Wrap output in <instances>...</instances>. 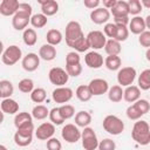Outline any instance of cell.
Segmentation results:
<instances>
[{"mask_svg":"<svg viewBox=\"0 0 150 150\" xmlns=\"http://www.w3.org/2000/svg\"><path fill=\"white\" fill-rule=\"evenodd\" d=\"M131 137L138 144L148 145L150 143V127H149V123L144 120H137V122H135V124L132 127Z\"/></svg>","mask_w":150,"mask_h":150,"instance_id":"cell-1","label":"cell"},{"mask_svg":"<svg viewBox=\"0 0 150 150\" xmlns=\"http://www.w3.org/2000/svg\"><path fill=\"white\" fill-rule=\"evenodd\" d=\"M103 129L110 135H120L124 130V122L116 115H108L102 122Z\"/></svg>","mask_w":150,"mask_h":150,"instance_id":"cell-2","label":"cell"},{"mask_svg":"<svg viewBox=\"0 0 150 150\" xmlns=\"http://www.w3.org/2000/svg\"><path fill=\"white\" fill-rule=\"evenodd\" d=\"M22 57V50L19 46L16 45H12L9 47H7L1 56V60L4 62V64L6 66H13L16 62H19V60Z\"/></svg>","mask_w":150,"mask_h":150,"instance_id":"cell-3","label":"cell"},{"mask_svg":"<svg viewBox=\"0 0 150 150\" xmlns=\"http://www.w3.org/2000/svg\"><path fill=\"white\" fill-rule=\"evenodd\" d=\"M80 139L82 141V146H83L84 150H95V149H97L98 139H97V136H96L93 128L86 127L83 129V131L81 132V138Z\"/></svg>","mask_w":150,"mask_h":150,"instance_id":"cell-4","label":"cell"},{"mask_svg":"<svg viewBox=\"0 0 150 150\" xmlns=\"http://www.w3.org/2000/svg\"><path fill=\"white\" fill-rule=\"evenodd\" d=\"M136 69L132 67H123L117 73V82L122 87L131 86L136 79Z\"/></svg>","mask_w":150,"mask_h":150,"instance_id":"cell-5","label":"cell"},{"mask_svg":"<svg viewBox=\"0 0 150 150\" xmlns=\"http://www.w3.org/2000/svg\"><path fill=\"white\" fill-rule=\"evenodd\" d=\"M81 25L77 21H69L66 26V43L69 46L81 36H83Z\"/></svg>","mask_w":150,"mask_h":150,"instance_id":"cell-6","label":"cell"},{"mask_svg":"<svg viewBox=\"0 0 150 150\" xmlns=\"http://www.w3.org/2000/svg\"><path fill=\"white\" fill-rule=\"evenodd\" d=\"M48 79L52 84H55L56 87H63L68 82L69 76L64 69H62L60 67H54L49 70Z\"/></svg>","mask_w":150,"mask_h":150,"instance_id":"cell-7","label":"cell"},{"mask_svg":"<svg viewBox=\"0 0 150 150\" xmlns=\"http://www.w3.org/2000/svg\"><path fill=\"white\" fill-rule=\"evenodd\" d=\"M88 43H89V47L93 48L94 50H97V49H102L104 48V45L107 42V38L104 36L103 32L101 30H91L88 33V35L86 36Z\"/></svg>","mask_w":150,"mask_h":150,"instance_id":"cell-8","label":"cell"},{"mask_svg":"<svg viewBox=\"0 0 150 150\" xmlns=\"http://www.w3.org/2000/svg\"><path fill=\"white\" fill-rule=\"evenodd\" d=\"M61 136L67 143H76L81 138V131L75 124H66L61 130Z\"/></svg>","mask_w":150,"mask_h":150,"instance_id":"cell-9","label":"cell"},{"mask_svg":"<svg viewBox=\"0 0 150 150\" xmlns=\"http://www.w3.org/2000/svg\"><path fill=\"white\" fill-rule=\"evenodd\" d=\"M73 90L68 87H56L53 93H52V97L56 103H61V104H66L67 102H69L73 98Z\"/></svg>","mask_w":150,"mask_h":150,"instance_id":"cell-10","label":"cell"},{"mask_svg":"<svg viewBox=\"0 0 150 150\" xmlns=\"http://www.w3.org/2000/svg\"><path fill=\"white\" fill-rule=\"evenodd\" d=\"M55 134V125L50 122H45L42 124H40L38 127V129L35 130V136L38 139L41 141H47L49 138H52Z\"/></svg>","mask_w":150,"mask_h":150,"instance_id":"cell-11","label":"cell"},{"mask_svg":"<svg viewBox=\"0 0 150 150\" xmlns=\"http://www.w3.org/2000/svg\"><path fill=\"white\" fill-rule=\"evenodd\" d=\"M88 88H89L93 96H100V95H103L108 91L109 84L103 79H94L89 82Z\"/></svg>","mask_w":150,"mask_h":150,"instance_id":"cell-12","label":"cell"},{"mask_svg":"<svg viewBox=\"0 0 150 150\" xmlns=\"http://www.w3.org/2000/svg\"><path fill=\"white\" fill-rule=\"evenodd\" d=\"M21 64L26 71H34L40 66V57L35 53H28L26 56L22 57Z\"/></svg>","mask_w":150,"mask_h":150,"instance_id":"cell-13","label":"cell"},{"mask_svg":"<svg viewBox=\"0 0 150 150\" xmlns=\"http://www.w3.org/2000/svg\"><path fill=\"white\" fill-rule=\"evenodd\" d=\"M84 62H86V64L89 68H91V69H98V68H101L103 66V56L100 53L93 50V52H89V53L86 54Z\"/></svg>","mask_w":150,"mask_h":150,"instance_id":"cell-14","label":"cell"},{"mask_svg":"<svg viewBox=\"0 0 150 150\" xmlns=\"http://www.w3.org/2000/svg\"><path fill=\"white\" fill-rule=\"evenodd\" d=\"M110 19V12L108 9H105L104 7L101 8H95L91 11L90 13V20L96 23V25H102L105 23L108 20Z\"/></svg>","mask_w":150,"mask_h":150,"instance_id":"cell-15","label":"cell"},{"mask_svg":"<svg viewBox=\"0 0 150 150\" xmlns=\"http://www.w3.org/2000/svg\"><path fill=\"white\" fill-rule=\"evenodd\" d=\"M30 21V15L16 12L12 19V26L15 30H25Z\"/></svg>","mask_w":150,"mask_h":150,"instance_id":"cell-16","label":"cell"},{"mask_svg":"<svg viewBox=\"0 0 150 150\" xmlns=\"http://www.w3.org/2000/svg\"><path fill=\"white\" fill-rule=\"evenodd\" d=\"M18 0H2L0 4V14L4 16H11L14 15L19 7Z\"/></svg>","mask_w":150,"mask_h":150,"instance_id":"cell-17","label":"cell"},{"mask_svg":"<svg viewBox=\"0 0 150 150\" xmlns=\"http://www.w3.org/2000/svg\"><path fill=\"white\" fill-rule=\"evenodd\" d=\"M38 2L41 5L42 14L46 16H52L59 11V4L55 0H38Z\"/></svg>","mask_w":150,"mask_h":150,"instance_id":"cell-18","label":"cell"},{"mask_svg":"<svg viewBox=\"0 0 150 150\" xmlns=\"http://www.w3.org/2000/svg\"><path fill=\"white\" fill-rule=\"evenodd\" d=\"M145 29H146V27L144 23V19L142 16L137 15V16H134L131 20H129V29L128 30H130L132 34L139 35Z\"/></svg>","mask_w":150,"mask_h":150,"instance_id":"cell-19","label":"cell"},{"mask_svg":"<svg viewBox=\"0 0 150 150\" xmlns=\"http://www.w3.org/2000/svg\"><path fill=\"white\" fill-rule=\"evenodd\" d=\"M0 109H1V111L4 114L14 115V114H16L19 111V103L15 100L11 98V97L4 98L1 101V103H0Z\"/></svg>","mask_w":150,"mask_h":150,"instance_id":"cell-20","label":"cell"},{"mask_svg":"<svg viewBox=\"0 0 150 150\" xmlns=\"http://www.w3.org/2000/svg\"><path fill=\"white\" fill-rule=\"evenodd\" d=\"M139 97H141V89L137 86L131 84L123 90V98L129 103L136 102L137 100H139Z\"/></svg>","mask_w":150,"mask_h":150,"instance_id":"cell-21","label":"cell"},{"mask_svg":"<svg viewBox=\"0 0 150 150\" xmlns=\"http://www.w3.org/2000/svg\"><path fill=\"white\" fill-rule=\"evenodd\" d=\"M56 56V49L54 46H50L48 43H45L39 49V57L45 61H52Z\"/></svg>","mask_w":150,"mask_h":150,"instance_id":"cell-22","label":"cell"},{"mask_svg":"<svg viewBox=\"0 0 150 150\" xmlns=\"http://www.w3.org/2000/svg\"><path fill=\"white\" fill-rule=\"evenodd\" d=\"M110 11H111V14L114 18H124V16L129 15L128 4H127V1H123V0L116 1L115 6Z\"/></svg>","mask_w":150,"mask_h":150,"instance_id":"cell-23","label":"cell"},{"mask_svg":"<svg viewBox=\"0 0 150 150\" xmlns=\"http://www.w3.org/2000/svg\"><path fill=\"white\" fill-rule=\"evenodd\" d=\"M91 123V115L86 111V110H81L75 115V124L77 127H82L86 128Z\"/></svg>","mask_w":150,"mask_h":150,"instance_id":"cell-24","label":"cell"},{"mask_svg":"<svg viewBox=\"0 0 150 150\" xmlns=\"http://www.w3.org/2000/svg\"><path fill=\"white\" fill-rule=\"evenodd\" d=\"M107 93H108V98H109L111 102H114V103H118V102H121L122 98H123V89H122V87L118 86V84L112 86L111 88H109Z\"/></svg>","mask_w":150,"mask_h":150,"instance_id":"cell-25","label":"cell"},{"mask_svg":"<svg viewBox=\"0 0 150 150\" xmlns=\"http://www.w3.org/2000/svg\"><path fill=\"white\" fill-rule=\"evenodd\" d=\"M63 36H62V33L59 30V29H49L46 34V40H47V43L50 45V46H56L59 45L61 41H62Z\"/></svg>","mask_w":150,"mask_h":150,"instance_id":"cell-26","label":"cell"},{"mask_svg":"<svg viewBox=\"0 0 150 150\" xmlns=\"http://www.w3.org/2000/svg\"><path fill=\"white\" fill-rule=\"evenodd\" d=\"M104 50L108 55H118L122 50L121 43L114 39H109V40H107V42L104 45Z\"/></svg>","mask_w":150,"mask_h":150,"instance_id":"cell-27","label":"cell"},{"mask_svg":"<svg viewBox=\"0 0 150 150\" xmlns=\"http://www.w3.org/2000/svg\"><path fill=\"white\" fill-rule=\"evenodd\" d=\"M22 40L25 42L26 46L28 47H33L36 41H38V35H36V32L33 29V28H26L22 33Z\"/></svg>","mask_w":150,"mask_h":150,"instance_id":"cell-28","label":"cell"},{"mask_svg":"<svg viewBox=\"0 0 150 150\" xmlns=\"http://www.w3.org/2000/svg\"><path fill=\"white\" fill-rule=\"evenodd\" d=\"M30 122H33V117H32V115L29 112H26V111L18 112L15 115V117H14V125H15L16 129L22 127V125H25V124H28Z\"/></svg>","mask_w":150,"mask_h":150,"instance_id":"cell-29","label":"cell"},{"mask_svg":"<svg viewBox=\"0 0 150 150\" xmlns=\"http://www.w3.org/2000/svg\"><path fill=\"white\" fill-rule=\"evenodd\" d=\"M104 64L109 70H117L121 68L122 60L118 55H108L104 60Z\"/></svg>","mask_w":150,"mask_h":150,"instance_id":"cell-30","label":"cell"},{"mask_svg":"<svg viewBox=\"0 0 150 150\" xmlns=\"http://www.w3.org/2000/svg\"><path fill=\"white\" fill-rule=\"evenodd\" d=\"M75 95L81 102H88L93 96L90 90H89V88H88V86H86V84L79 86L76 88V90H75Z\"/></svg>","mask_w":150,"mask_h":150,"instance_id":"cell-31","label":"cell"},{"mask_svg":"<svg viewBox=\"0 0 150 150\" xmlns=\"http://www.w3.org/2000/svg\"><path fill=\"white\" fill-rule=\"evenodd\" d=\"M14 87L11 81L8 80H1L0 81V94L2 98H8L13 95Z\"/></svg>","mask_w":150,"mask_h":150,"instance_id":"cell-32","label":"cell"},{"mask_svg":"<svg viewBox=\"0 0 150 150\" xmlns=\"http://www.w3.org/2000/svg\"><path fill=\"white\" fill-rule=\"evenodd\" d=\"M138 88L142 90L150 89V69H144L138 76Z\"/></svg>","mask_w":150,"mask_h":150,"instance_id":"cell-33","label":"cell"},{"mask_svg":"<svg viewBox=\"0 0 150 150\" xmlns=\"http://www.w3.org/2000/svg\"><path fill=\"white\" fill-rule=\"evenodd\" d=\"M49 114V110L43 104H38L32 110V117L35 120H45Z\"/></svg>","mask_w":150,"mask_h":150,"instance_id":"cell-34","label":"cell"},{"mask_svg":"<svg viewBox=\"0 0 150 150\" xmlns=\"http://www.w3.org/2000/svg\"><path fill=\"white\" fill-rule=\"evenodd\" d=\"M29 22H30L32 26L35 27V28H42V27H45V26L47 25L48 19H47V16L43 15L42 13H39V14H34V15H32Z\"/></svg>","mask_w":150,"mask_h":150,"instance_id":"cell-35","label":"cell"},{"mask_svg":"<svg viewBox=\"0 0 150 150\" xmlns=\"http://www.w3.org/2000/svg\"><path fill=\"white\" fill-rule=\"evenodd\" d=\"M69 47L70 48H74L76 52H87L90 47H89V43H88V41H87V39L84 38V35L83 36H81L80 39H77L76 41H74L73 43H70L69 45Z\"/></svg>","mask_w":150,"mask_h":150,"instance_id":"cell-36","label":"cell"},{"mask_svg":"<svg viewBox=\"0 0 150 150\" xmlns=\"http://www.w3.org/2000/svg\"><path fill=\"white\" fill-rule=\"evenodd\" d=\"M47 97V93L43 88H34L30 93V100L34 103H42Z\"/></svg>","mask_w":150,"mask_h":150,"instance_id":"cell-37","label":"cell"},{"mask_svg":"<svg viewBox=\"0 0 150 150\" xmlns=\"http://www.w3.org/2000/svg\"><path fill=\"white\" fill-rule=\"evenodd\" d=\"M127 4H128L129 14H131V15L137 16L143 9V6L141 5L139 0H129V1H127Z\"/></svg>","mask_w":150,"mask_h":150,"instance_id":"cell-38","label":"cell"},{"mask_svg":"<svg viewBox=\"0 0 150 150\" xmlns=\"http://www.w3.org/2000/svg\"><path fill=\"white\" fill-rule=\"evenodd\" d=\"M116 35H115V39L116 41H118L120 43L125 41L129 36V30L127 28V26H122V25H116Z\"/></svg>","mask_w":150,"mask_h":150,"instance_id":"cell-39","label":"cell"},{"mask_svg":"<svg viewBox=\"0 0 150 150\" xmlns=\"http://www.w3.org/2000/svg\"><path fill=\"white\" fill-rule=\"evenodd\" d=\"M18 88L21 93H25V94H29L32 93V90L34 89V82L33 80L30 79H22L19 84H18Z\"/></svg>","mask_w":150,"mask_h":150,"instance_id":"cell-40","label":"cell"},{"mask_svg":"<svg viewBox=\"0 0 150 150\" xmlns=\"http://www.w3.org/2000/svg\"><path fill=\"white\" fill-rule=\"evenodd\" d=\"M32 141H33V136H26L19 132L14 134V142L18 146H27L32 143Z\"/></svg>","mask_w":150,"mask_h":150,"instance_id":"cell-41","label":"cell"},{"mask_svg":"<svg viewBox=\"0 0 150 150\" xmlns=\"http://www.w3.org/2000/svg\"><path fill=\"white\" fill-rule=\"evenodd\" d=\"M59 111L64 121L68 118H71L75 115V109L71 104H62L61 107H59Z\"/></svg>","mask_w":150,"mask_h":150,"instance_id":"cell-42","label":"cell"},{"mask_svg":"<svg viewBox=\"0 0 150 150\" xmlns=\"http://www.w3.org/2000/svg\"><path fill=\"white\" fill-rule=\"evenodd\" d=\"M48 117L50 120V123H53L54 125H61L64 122V120L62 118V116L59 111V108H53L52 110H49Z\"/></svg>","mask_w":150,"mask_h":150,"instance_id":"cell-43","label":"cell"},{"mask_svg":"<svg viewBox=\"0 0 150 150\" xmlns=\"http://www.w3.org/2000/svg\"><path fill=\"white\" fill-rule=\"evenodd\" d=\"M66 71H67L68 76L77 77V76L82 73V66H81V63H76V64H66Z\"/></svg>","mask_w":150,"mask_h":150,"instance_id":"cell-44","label":"cell"},{"mask_svg":"<svg viewBox=\"0 0 150 150\" xmlns=\"http://www.w3.org/2000/svg\"><path fill=\"white\" fill-rule=\"evenodd\" d=\"M134 105L137 108V110H138L142 115H145V114L150 110V103H149L146 100H144V98L137 100V101L134 103Z\"/></svg>","mask_w":150,"mask_h":150,"instance_id":"cell-45","label":"cell"},{"mask_svg":"<svg viewBox=\"0 0 150 150\" xmlns=\"http://www.w3.org/2000/svg\"><path fill=\"white\" fill-rule=\"evenodd\" d=\"M97 148H98V150H115L116 143L110 138H104L101 142H98Z\"/></svg>","mask_w":150,"mask_h":150,"instance_id":"cell-46","label":"cell"},{"mask_svg":"<svg viewBox=\"0 0 150 150\" xmlns=\"http://www.w3.org/2000/svg\"><path fill=\"white\" fill-rule=\"evenodd\" d=\"M127 116H128V118L129 120H132V121H137V120H139L143 115L137 110V108L134 105V104H131V105H129L128 108H127Z\"/></svg>","mask_w":150,"mask_h":150,"instance_id":"cell-47","label":"cell"},{"mask_svg":"<svg viewBox=\"0 0 150 150\" xmlns=\"http://www.w3.org/2000/svg\"><path fill=\"white\" fill-rule=\"evenodd\" d=\"M116 25L112 23V22H109V23H105L104 28H103V34L104 36H108L110 39H115V35H116Z\"/></svg>","mask_w":150,"mask_h":150,"instance_id":"cell-48","label":"cell"},{"mask_svg":"<svg viewBox=\"0 0 150 150\" xmlns=\"http://www.w3.org/2000/svg\"><path fill=\"white\" fill-rule=\"evenodd\" d=\"M16 132H19L21 135H26V136H33V132H34V124H33V122L18 128Z\"/></svg>","mask_w":150,"mask_h":150,"instance_id":"cell-49","label":"cell"},{"mask_svg":"<svg viewBox=\"0 0 150 150\" xmlns=\"http://www.w3.org/2000/svg\"><path fill=\"white\" fill-rule=\"evenodd\" d=\"M138 42L142 47H145V48H149L150 47V32L149 30H144L143 33L139 34V38H138Z\"/></svg>","mask_w":150,"mask_h":150,"instance_id":"cell-50","label":"cell"},{"mask_svg":"<svg viewBox=\"0 0 150 150\" xmlns=\"http://www.w3.org/2000/svg\"><path fill=\"white\" fill-rule=\"evenodd\" d=\"M46 146H47V150H61L62 149L61 142L55 137H52V138L47 139Z\"/></svg>","mask_w":150,"mask_h":150,"instance_id":"cell-51","label":"cell"},{"mask_svg":"<svg viewBox=\"0 0 150 150\" xmlns=\"http://www.w3.org/2000/svg\"><path fill=\"white\" fill-rule=\"evenodd\" d=\"M81 57L76 52H69L66 56V64H76L80 63Z\"/></svg>","mask_w":150,"mask_h":150,"instance_id":"cell-52","label":"cell"},{"mask_svg":"<svg viewBox=\"0 0 150 150\" xmlns=\"http://www.w3.org/2000/svg\"><path fill=\"white\" fill-rule=\"evenodd\" d=\"M32 6L27 2H20L19 4V7H18V11L19 13H23V14H27V15H30L32 16Z\"/></svg>","mask_w":150,"mask_h":150,"instance_id":"cell-53","label":"cell"},{"mask_svg":"<svg viewBox=\"0 0 150 150\" xmlns=\"http://www.w3.org/2000/svg\"><path fill=\"white\" fill-rule=\"evenodd\" d=\"M83 4H84V6H86L87 8H89V9H95V8H97V6L101 4V1H100V0H84Z\"/></svg>","mask_w":150,"mask_h":150,"instance_id":"cell-54","label":"cell"},{"mask_svg":"<svg viewBox=\"0 0 150 150\" xmlns=\"http://www.w3.org/2000/svg\"><path fill=\"white\" fill-rule=\"evenodd\" d=\"M114 23H115V25L127 26V25L129 23V16H124V18H114Z\"/></svg>","mask_w":150,"mask_h":150,"instance_id":"cell-55","label":"cell"},{"mask_svg":"<svg viewBox=\"0 0 150 150\" xmlns=\"http://www.w3.org/2000/svg\"><path fill=\"white\" fill-rule=\"evenodd\" d=\"M116 1H117V0H103V7L109 11V9H111V8L115 6Z\"/></svg>","mask_w":150,"mask_h":150,"instance_id":"cell-56","label":"cell"},{"mask_svg":"<svg viewBox=\"0 0 150 150\" xmlns=\"http://www.w3.org/2000/svg\"><path fill=\"white\" fill-rule=\"evenodd\" d=\"M141 5H144L146 8H149V7H150V2H149V1H142V2H141Z\"/></svg>","mask_w":150,"mask_h":150,"instance_id":"cell-57","label":"cell"},{"mask_svg":"<svg viewBox=\"0 0 150 150\" xmlns=\"http://www.w3.org/2000/svg\"><path fill=\"white\" fill-rule=\"evenodd\" d=\"M2 53H4V43L2 41H0V55H2Z\"/></svg>","mask_w":150,"mask_h":150,"instance_id":"cell-58","label":"cell"},{"mask_svg":"<svg viewBox=\"0 0 150 150\" xmlns=\"http://www.w3.org/2000/svg\"><path fill=\"white\" fill-rule=\"evenodd\" d=\"M4 122V112L1 111V109H0V124Z\"/></svg>","mask_w":150,"mask_h":150,"instance_id":"cell-59","label":"cell"},{"mask_svg":"<svg viewBox=\"0 0 150 150\" xmlns=\"http://www.w3.org/2000/svg\"><path fill=\"white\" fill-rule=\"evenodd\" d=\"M146 60H148V61H150V49H148V50H146Z\"/></svg>","mask_w":150,"mask_h":150,"instance_id":"cell-60","label":"cell"},{"mask_svg":"<svg viewBox=\"0 0 150 150\" xmlns=\"http://www.w3.org/2000/svg\"><path fill=\"white\" fill-rule=\"evenodd\" d=\"M0 150H7V148H6L5 145H2V144H0Z\"/></svg>","mask_w":150,"mask_h":150,"instance_id":"cell-61","label":"cell"},{"mask_svg":"<svg viewBox=\"0 0 150 150\" xmlns=\"http://www.w3.org/2000/svg\"><path fill=\"white\" fill-rule=\"evenodd\" d=\"M0 98H1V94H0Z\"/></svg>","mask_w":150,"mask_h":150,"instance_id":"cell-62","label":"cell"}]
</instances>
